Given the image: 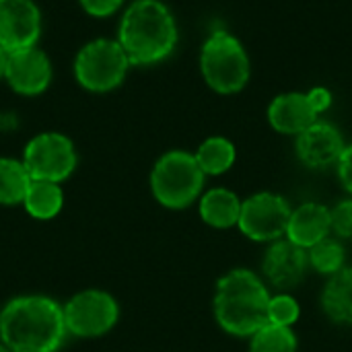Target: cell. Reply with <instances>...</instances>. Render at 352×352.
Returning a JSON list of instances; mask_svg holds the SVG:
<instances>
[{
	"label": "cell",
	"mask_w": 352,
	"mask_h": 352,
	"mask_svg": "<svg viewBox=\"0 0 352 352\" xmlns=\"http://www.w3.org/2000/svg\"><path fill=\"white\" fill-rule=\"evenodd\" d=\"M344 148L340 132L326 122H316L297 136V155L307 167L334 165L340 161Z\"/></svg>",
	"instance_id": "cell-14"
},
{
	"label": "cell",
	"mask_w": 352,
	"mask_h": 352,
	"mask_svg": "<svg viewBox=\"0 0 352 352\" xmlns=\"http://www.w3.org/2000/svg\"><path fill=\"white\" fill-rule=\"evenodd\" d=\"M299 320V305L291 295H276L268 305V322L274 326L291 328Z\"/></svg>",
	"instance_id": "cell-23"
},
{
	"label": "cell",
	"mask_w": 352,
	"mask_h": 352,
	"mask_svg": "<svg viewBox=\"0 0 352 352\" xmlns=\"http://www.w3.org/2000/svg\"><path fill=\"white\" fill-rule=\"evenodd\" d=\"M31 175L23 161L0 157V204L16 206L23 204L25 194L31 186Z\"/></svg>",
	"instance_id": "cell-19"
},
{
	"label": "cell",
	"mask_w": 352,
	"mask_h": 352,
	"mask_svg": "<svg viewBox=\"0 0 352 352\" xmlns=\"http://www.w3.org/2000/svg\"><path fill=\"white\" fill-rule=\"evenodd\" d=\"M68 336L64 307L45 295H21L0 309V342L10 352H58Z\"/></svg>",
	"instance_id": "cell-1"
},
{
	"label": "cell",
	"mask_w": 352,
	"mask_h": 352,
	"mask_svg": "<svg viewBox=\"0 0 352 352\" xmlns=\"http://www.w3.org/2000/svg\"><path fill=\"white\" fill-rule=\"evenodd\" d=\"M194 157L204 175H221L235 163V146L227 138L214 136L204 140Z\"/></svg>",
	"instance_id": "cell-20"
},
{
	"label": "cell",
	"mask_w": 352,
	"mask_h": 352,
	"mask_svg": "<svg viewBox=\"0 0 352 352\" xmlns=\"http://www.w3.org/2000/svg\"><path fill=\"white\" fill-rule=\"evenodd\" d=\"M204 171L194 155L186 151L165 153L153 167L151 190L159 204L165 208H186L202 192Z\"/></svg>",
	"instance_id": "cell-4"
},
{
	"label": "cell",
	"mask_w": 352,
	"mask_h": 352,
	"mask_svg": "<svg viewBox=\"0 0 352 352\" xmlns=\"http://www.w3.org/2000/svg\"><path fill=\"white\" fill-rule=\"evenodd\" d=\"M118 41L130 64H155L173 52L177 25L163 2L136 0L122 16Z\"/></svg>",
	"instance_id": "cell-2"
},
{
	"label": "cell",
	"mask_w": 352,
	"mask_h": 352,
	"mask_svg": "<svg viewBox=\"0 0 352 352\" xmlns=\"http://www.w3.org/2000/svg\"><path fill=\"white\" fill-rule=\"evenodd\" d=\"M309 266H314L322 274H336L344 268V248L340 241L326 237L314 248H309Z\"/></svg>",
	"instance_id": "cell-22"
},
{
	"label": "cell",
	"mask_w": 352,
	"mask_h": 352,
	"mask_svg": "<svg viewBox=\"0 0 352 352\" xmlns=\"http://www.w3.org/2000/svg\"><path fill=\"white\" fill-rule=\"evenodd\" d=\"M241 202L237 194L225 188H214L206 192L200 200V217L206 225L217 229H229L239 223Z\"/></svg>",
	"instance_id": "cell-17"
},
{
	"label": "cell",
	"mask_w": 352,
	"mask_h": 352,
	"mask_svg": "<svg viewBox=\"0 0 352 352\" xmlns=\"http://www.w3.org/2000/svg\"><path fill=\"white\" fill-rule=\"evenodd\" d=\"M120 320V305L107 291L85 289L64 303L68 336L99 338L113 330Z\"/></svg>",
	"instance_id": "cell-7"
},
{
	"label": "cell",
	"mask_w": 352,
	"mask_h": 352,
	"mask_svg": "<svg viewBox=\"0 0 352 352\" xmlns=\"http://www.w3.org/2000/svg\"><path fill=\"white\" fill-rule=\"evenodd\" d=\"M307 266L309 254L291 239L274 241V245H270L262 262L266 278L280 291L295 289L303 280Z\"/></svg>",
	"instance_id": "cell-13"
},
{
	"label": "cell",
	"mask_w": 352,
	"mask_h": 352,
	"mask_svg": "<svg viewBox=\"0 0 352 352\" xmlns=\"http://www.w3.org/2000/svg\"><path fill=\"white\" fill-rule=\"evenodd\" d=\"M0 352H10V351H8V349H6V346H4V344L0 342Z\"/></svg>",
	"instance_id": "cell-29"
},
{
	"label": "cell",
	"mask_w": 352,
	"mask_h": 352,
	"mask_svg": "<svg viewBox=\"0 0 352 352\" xmlns=\"http://www.w3.org/2000/svg\"><path fill=\"white\" fill-rule=\"evenodd\" d=\"M21 161L31 179L62 184L76 169L78 157L68 136L60 132H41L27 142Z\"/></svg>",
	"instance_id": "cell-8"
},
{
	"label": "cell",
	"mask_w": 352,
	"mask_h": 352,
	"mask_svg": "<svg viewBox=\"0 0 352 352\" xmlns=\"http://www.w3.org/2000/svg\"><path fill=\"white\" fill-rule=\"evenodd\" d=\"M6 60H8V52L4 47H0V78L4 76V70H6Z\"/></svg>",
	"instance_id": "cell-28"
},
{
	"label": "cell",
	"mask_w": 352,
	"mask_h": 352,
	"mask_svg": "<svg viewBox=\"0 0 352 352\" xmlns=\"http://www.w3.org/2000/svg\"><path fill=\"white\" fill-rule=\"evenodd\" d=\"M338 175H340V182L344 184V188L352 194V144L344 148V153L338 161Z\"/></svg>",
	"instance_id": "cell-26"
},
{
	"label": "cell",
	"mask_w": 352,
	"mask_h": 352,
	"mask_svg": "<svg viewBox=\"0 0 352 352\" xmlns=\"http://www.w3.org/2000/svg\"><path fill=\"white\" fill-rule=\"evenodd\" d=\"M16 126V118L10 116V113H0V130L6 132V130H12Z\"/></svg>",
	"instance_id": "cell-27"
},
{
	"label": "cell",
	"mask_w": 352,
	"mask_h": 352,
	"mask_svg": "<svg viewBox=\"0 0 352 352\" xmlns=\"http://www.w3.org/2000/svg\"><path fill=\"white\" fill-rule=\"evenodd\" d=\"M41 14L33 0H0V47L8 54L35 47Z\"/></svg>",
	"instance_id": "cell-11"
},
{
	"label": "cell",
	"mask_w": 352,
	"mask_h": 352,
	"mask_svg": "<svg viewBox=\"0 0 352 352\" xmlns=\"http://www.w3.org/2000/svg\"><path fill=\"white\" fill-rule=\"evenodd\" d=\"M202 76L210 89L229 95L241 91L250 80V58L237 37L214 31L200 54Z\"/></svg>",
	"instance_id": "cell-5"
},
{
	"label": "cell",
	"mask_w": 352,
	"mask_h": 352,
	"mask_svg": "<svg viewBox=\"0 0 352 352\" xmlns=\"http://www.w3.org/2000/svg\"><path fill=\"white\" fill-rule=\"evenodd\" d=\"M130 60L113 39L89 41L74 60V76L80 87L93 93H105L122 85L128 72Z\"/></svg>",
	"instance_id": "cell-6"
},
{
	"label": "cell",
	"mask_w": 352,
	"mask_h": 352,
	"mask_svg": "<svg viewBox=\"0 0 352 352\" xmlns=\"http://www.w3.org/2000/svg\"><path fill=\"white\" fill-rule=\"evenodd\" d=\"M332 231L340 237H352V198L342 200L336 208L330 210Z\"/></svg>",
	"instance_id": "cell-24"
},
{
	"label": "cell",
	"mask_w": 352,
	"mask_h": 352,
	"mask_svg": "<svg viewBox=\"0 0 352 352\" xmlns=\"http://www.w3.org/2000/svg\"><path fill=\"white\" fill-rule=\"evenodd\" d=\"M80 6L85 8V12H89L91 16H109L113 14L124 0H78Z\"/></svg>",
	"instance_id": "cell-25"
},
{
	"label": "cell",
	"mask_w": 352,
	"mask_h": 352,
	"mask_svg": "<svg viewBox=\"0 0 352 352\" xmlns=\"http://www.w3.org/2000/svg\"><path fill=\"white\" fill-rule=\"evenodd\" d=\"M322 307L332 322L352 326V268L332 274L322 293Z\"/></svg>",
	"instance_id": "cell-16"
},
{
	"label": "cell",
	"mask_w": 352,
	"mask_h": 352,
	"mask_svg": "<svg viewBox=\"0 0 352 352\" xmlns=\"http://www.w3.org/2000/svg\"><path fill=\"white\" fill-rule=\"evenodd\" d=\"M4 78L21 95H39L52 80V62L39 47H27L8 54Z\"/></svg>",
	"instance_id": "cell-12"
},
{
	"label": "cell",
	"mask_w": 352,
	"mask_h": 352,
	"mask_svg": "<svg viewBox=\"0 0 352 352\" xmlns=\"http://www.w3.org/2000/svg\"><path fill=\"white\" fill-rule=\"evenodd\" d=\"M291 206L285 198L262 192L241 202L239 229L254 241H278L289 227Z\"/></svg>",
	"instance_id": "cell-10"
},
{
	"label": "cell",
	"mask_w": 352,
	"mask_h": 352,
	"mask_svg": "<svg viewBox=\"0 0 352 352\" xmlns=\"http://www.w3.org/2000/svg\"><path fill=\"white\" fill-rule=\"evenodd\" d=\"M250 352H297V338L291 328L266 324L254 334Z\"/></svg>",
	"instance_id": "cell-21"
},
{
	"label": "cell",
	"mask_w": 352,
	"mask_h": 352,
	"mask_svg": "<svg viewBox=\"0 0 352 352\" xmlns=\"http://www.w3.org/2000/svg\"><path fill=\"white\" fill-rule=\"evenodd\" d=\"M330 231H332L330 210L322 204L307 202L291 212L287 237L293 243L307 250V248H314L316 243H320L322 239H326Z\"/></svg>",
	"instance_id": "cell-15"
},
{
	"label": "cell",
	"mask_w": 352,
	"mask_h": 352,
	"mask_svg": "<svg viewBox=\"0 0 352 352\" xmlns=\"http://www.w3.org/2000/svg\"><path fill=\"white\" fill-rule=\"evenodd\" d=\"M23 208L27 210L31 219H37V221L56 219L60 210L64 208V192L60 184L33 179L25 194Z\"/></svg>",
	"instance_id": "cell-18"
},
{
	"label": "cell",
	"mask_w": 352,
	"mask_h": 352,
	"mask_svg": "<svg viewBox=\"0 0 352 352\" xmlns=\"http://www.w3.org/2000/svg\"><path fill=\"white\" fill-rule=\"evenodd\" d=\"M270 295L250 270H231L217 283L214 316L223 330L235 336H254L268 322Z\"/></svg>",
	"instance_id": "cell-3"
},
{
	"label": "cell",
	"mask_w": 352,
	"mask_h": 352,
	"mask_svg": "<svg viewBox=\"0 0 352 352\" xmlns=\"http://www.w3.org/2000/svg\"><path fill=\"white\" fill-rule=\"evenodd\" d=\"M332 103V95L324 87H316L309 93L278 95L268 107V120L280 134H301L318 122V113L326 111Z\"/></svg>",
	"instance_id": "cell-9"
}]
</instances>
